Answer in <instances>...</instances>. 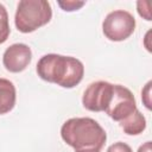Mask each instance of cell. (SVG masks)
I'll list each match as a JSON object with an SVG mask.
<instances>
[{
	"label": "cell",
	"instance_id": "6da1fadb",
	"mask_svg": "<svg viewBox=\"0 0 152 152\" xmlns=\"http://www.w3.org/2000/svg\"><path fill=\"white\" fill-rule=\"evenodd\" d=\"M62 139L75 152H101L107 140L106 131L91 118H71L61 128Z\"/></svg>",
	"mask_w": 152,
	"mask_h": 152
},
{
	"label": "cell",
	"instance_id": "7a4b0ae2",
	"mask_svg": "<svg viewBox=\"0 0 152 152\" xmlns=\"http://www.w3.org/2000/svg\"><path fill=\"white\" fill-rule=\"evenodd\" d=\"M37 74L46 82L56 83L63 88H74L82 81L84 66L75 57L48 53L38 61Z\"/></svg>",
	"mask_w": 152,
	"mask_h": 152
},
{
	"label": "cell",
	"instance_id": "3957f363",
	"mask_svg": "<svg viewBox=\"0 0 152 152\" xmlns=\"http://www.w3.org/2000/svg\"><path fill=\"white\" fill-rule=\"evenodd\" d=\"M52 10L46 0H21L18 4L14 23L23 33H30L51 20Z\"/></svg>",
	"mask_w": 152,
	"mask_h": 152
},
{
	"label": "cell",
	"instance_id": "277c9868",
	"mask_svg": "<svg viewBox=\"0 0 152 152\" xmlns=\"http://www.w3.org/2000/svg\"><path fill=\"white\" fill-rule=\"evenodd\" d=\"M135 28L134 17L124 10H115L108 13L102 23L103 34L113 42L127 39Z\"/></svg>",
	"mask_w": 152,
	"mask_h": 152
},
{
	"label": "cell",
	"instance_id": "5b68a950",
	"mask_svg": "<svg viewBox=\"0 0 152 152\" xmlns=\"http://www.w3.org/2000/svg\"><path fill=\"white\" fill-rule=\"evenodd\" d=\"M135 110L137 103L132 91L121 84H114L112 100L104 110L108 116L114 121L120 122L133 114Z\"/></svg>",
	"mask_w": 152,
	"mask_h": 152
},
{
	"label": "cell",
	"instance_id": "8992f818",
	"mask_svg": "<svg viewBox=\"0 0 152 152\" xmlns=\"http://www.w3.org/2000/svg\"><path fill=\"white\" fill-rule=\"evenodd\" d=\"M114 84L106 81H96L84 90L82 103L90 112H104L113 96Z\"/></svg>",
	"mask_w": 152,
	"mask_h": 152
},
{
	"label": "cell",
	"instance_id": "52a82bcc",
	"mask_svg": "<svg viewBox=\"0 0 152 152\" xmlns=\"http://www.w3.org/2000/svg\"><path fill=\"white\" fill-rule=\"evenodd\" d=\"M32 58V51L28 45L15 43L8 46L2 56V63L10 72H20L26 69Z\"/></svg>",
	"mask_w": 152,
	"mask_h": 152
},
{
	"label": "cell",
	"instance_id": "ba28073f",
	"mask_svg": "<svg viewBox=\"0 0 152 152\" xmlns=\"http://www.w3.org/2000/svg\"><path fill=\"white\" fill-rule=\"evenodd\" d=\"M17 91L14 84L7 78H0V114L11 112L15 104Z\"/></svg>",
	"mask_w": 152,
	"mask_h": 152
},
{
	"label": "cell",
	"instance_id": "9c48e42d",
	"mask_svg": "<svg viewBox=\"0 0 152 152\" xmlns=\"http://www.w3.org/2000/svg\"><path fill=\"white\" fill-rule=\"evenodd\" d=\"M120 127L128 135H138L144 132L146 128V119L145 116L137 109L133 114H131L125 120L120 121Z\"/></svg>",
	"mask_w": 152,
	"mask_h": 152
},
{
	"label": "cell",
	"instance_id": "30bf717a",
	"mask_svg": "<svg viewBox=\"0 0 152 152\" xmlns=\"http://www.w3.org/2000/svg\"><path fill=\"white\" fill-rule=\"evenodd\" d=\"M10 32H11V28L8 23V13L5 6L0 4V44L7 40Z\"/></svg>",
	"mask_w": 152,
	"mask_h": 152
},
{
	"label": "cell",
	"instance_id": "8fae6325",
	"mask_svg": "<svg viewBox=\"0 0 152 152\" xmlns=\"http://www.w3.org/2000/svg\"><path fill=\"white\" fill-rule=\"evenodd\" d=\"M86 2L84 1H74V0H66V1H58V5L64 10V11H68V12H71V11H76L78 8H81Z\"/></svg>",
	"mask_w": 152,
	"mask_h": 152
},
{
	"label": "cell",
	"instance_id": "7c38bea8",
	"mask_svg": "<svg viewBox=\"0 0 152 152\" xmlns=\"http://www.w3.org/2000/svg\"><path fill=\"white\" fill-rule=\"evenodd\" d=\"M138 13L140 17H142L146 20H151V13H150V4L147 1H138Z\"/></svg>",
	"mask_w": 152,
	"mask_h": 152
},
{
	"label": "cell",
	"instance_id": "4fadbf2b",
	"mask_svg": "<svg viewBox=\"0 0 152 152\" xmlns=\"http://www.w3.org/2000/svg\"><path fill=\"white\" fill-rule=\"evenodd\" d=\"M107 152H133V151H132L129 145L121 142V141H118V142H114L113 145H110L108 147Z\"/></svg>",
	"mask_w": 152,
	"mask_h": 152
},
{
	"label": "cell",
	"instance_id": "5bb4252c",
	"mask_svg": "<svg viewBox=\"0 0 152 152\" xmlns=\"http://www.w3.org/2000/svg\"><path fill=\"white\" fill-rule=\"evenodd\" d=\"M151 84L152 82H147V84L145 86V88L142 89L141 91V99H142V102L145 104V107L147 109H151V99H150V95H151Z\"/></svg>",
	"mask_w": 152,
	"mask_h": 152
},
{
	"label": "cell",
	"instance_id": "9a60e30c",
	"mask_svg": "<svg viewBox=\"0 0 152 152\" xmlns=\"http://www.w3.org/2000/svg\"><path fill=\"white\" fill-rule=\"evenodd\" d=\"M138 152H152V148H151V141H146L145 144H142V145L139 147Z\"/></svg>",
	"mask_w": 152,
	"mask_h": 152
}]
</instances>
